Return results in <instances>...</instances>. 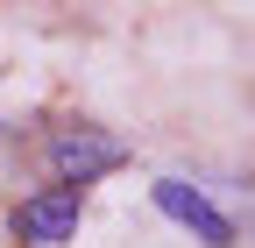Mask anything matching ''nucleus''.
I'll use <instances>...</instances> for the list:
<instances>
[{"label": "nucleus", "mask_w": 255, "mask_h": 248, "mask_svg": "<svg viewBox=\"0 0 255 248\" xmlns=\"http://www.w3.org/2000/svg\"><path fill=\"white\" fill-rule=\"evenodd\" d=\"M156 213L177 220V227H191L206 248H227V241H234V220L199 192V184H184V177H156Z\"/></svg>", "instance_id": "nucleus-3"}, {"label": "nucleus", "mask_w": 255, "mask_h": 248, "mask_svg": "<svg viewBox=\"0 0 255 248\" xmlns=\"http://www.w3.org/2000/svg\"><path fill=\"white\" fill-rule=\"evenodd\" d=\"M78 220H85V192L50 184V192H36V199L14 206V241H28V248H57V241L78 234Z\"/></svg>", "instance_id": "nucleus-1"}, {"label": "nucleus", "mask_w": 255, "mask_h": 248, "mask_svg": "<svg viewBox=\"0 0 255 248\" xmlns=\"http://www.w3.org/2000/svg\"><path fill=\"white\" fill-rule=\"evenodd\" d=\"M121 163H128V149L114 135H100V128H64L50 142V170H57V184H71V192H85L92 177H107Z\"/></svg>", "instance_id": "nucleus-2"}]
</instances>
